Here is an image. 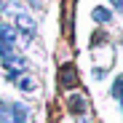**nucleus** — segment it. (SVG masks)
I'll list each match as a JSON object with an SVG mask.
<instances>
[{"label": "nucleus", "instance_id": "1", "mask_svg": "<svg viewBox=\"0 0 123 123\" xmlns=\"http://www.w3.org/2000/svg\"><path fill=\"white\" fill-rule=\"evenodd\" d=\"M3 70H8V80H16L27 70V59L16 56V54H8V56H3Z\"/></svg>", "mask_w": 123, "mask_h": 123}, {"label": "nucleus", "instance_id": "2", "mask_svg": "<svg viewBox=\"0 0 123 123\" xmlns=\"http://www.w3.org/2000/svg\"><path fill=\"white\" fill-rule=\"evenodd\" d=\"M16 48V30L11 24H0V56H8Z\"/></svg>", "mask_w": 123, "mask_h": 123}, {"label": "nucleus", "instance_id": "3", "mask_svg": "<svg viewBox=\"0 0 123 123\" xmlns=\"http://www.w3.org/2000/svg\"><path fill=\"white\" fill-rule=\"evenodd\" d=\"M16 27L22 30L27 37H35V35H37V24H35V19H32L30 13H24V11L16 13Z\"/></svg>", "mask_w": 123, "mask_h": 123}, {"label": "nucleus", "instance_id": "4", "mask_svg": "<svg viewBox=\"0 0 123 123\" xmlns=\"http://www.w3.org/2000/svg\"><path fill=\"white\" fill-rule=\"evenodd\" d=\"M67 110H70L72 115H83V112L88 110V102H86V96H80V94L67 96Z\"/></svg>", "mask_w": 123, "mask_h": 123}, {"label": "nucleus", "instance_id": "5", "mask_svg": "<svg viewBox=\"0 0 123 123\" xmlns=\"http://www.w3.org/2000/svg\"><path fill=\"white\" fill-rule=\"evenodd\" d=\"M75 83H78V78H75V67H72V64L62 67V86L70 88V86H75Z\"/></svg>", "mask_w": 123, "mask_h": 123}, {"label": "nucleus", "instance_id": "6", "mask_svg": "<svg viewBox=\"0 0 123 123\" xmlns=\"http://www.w3.org/2000/svg\"><path fill=\"white\" fill-rule=\"evenodd\" d=\"M13 83H16L19 88H22V91H35V88H37V83H35L32 78H16Z\"/></svg>", "mask_w": 123, "mask_h": 123}, {"label": "nucleus", "instance_id": "7", "mask_svg": "<svg viewBox=\"0 0 123 123\" xmlns=\"http://www.w3.org/2000/svg\"><path fill=\"white\" fill-rule=\"evenodd\" d=\"M94 22H110V19H112V13L107 11V8H94Z\"/></svg>", "mask_w": 123, "mask_h": 123}, {"label": "nucleus", "instance_id": "8", "mask_svg": "<svg viewBox=\"0 0 123 123\" xmlns=\"http://www.w3.org/2000/svg\"><path fill=\"white\" fill-rule=\"evenodd\" d=\"M112 6H115V8H118V11L123 13V0H112Z\"/></svg>", "mask_w": 123, "mask_h": 123}]
</instances>
